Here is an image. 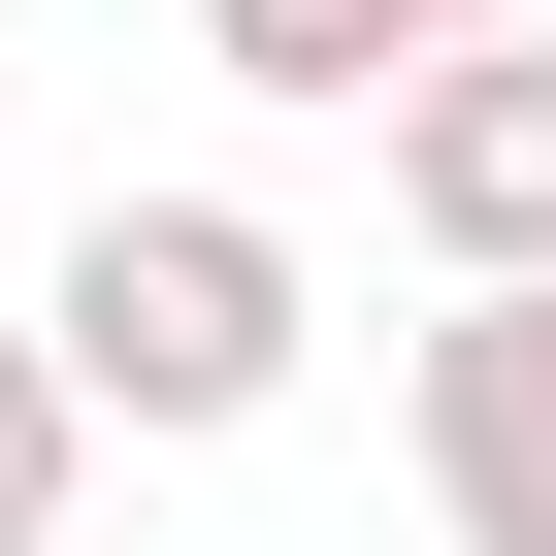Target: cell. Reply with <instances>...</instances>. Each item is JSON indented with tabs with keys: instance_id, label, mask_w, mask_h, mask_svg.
Segmentation results:
<instances>
[{
	"instance_id": "1",
	"label": "cell",
	"mask_w": 556,
	"mask_h": 556,
	"mask_svg": "<svg viewBox=\"0 0 556 556\" xmlns=\"http://www.w3.org/2000/svg\"><path fill=\"white\" fill-rule=\"evenodd\" d=\"M34 361H66V426H99V458H229V426H295L328 262L262 229V197H99V229L34 262Z\"/></svg>"
},
{
	"instance_id": "2",
	"label": "cell",
	"mask_w": 556,
	"mask_h": 556,
	"mask_svg": "<svg viewBox=\"0 0 556 556\" xmlns=\"http://www.w3.org/2000/svg\"><path fill=\"white\" fill-rule=\"evenodd\" d=\"M361 131H393V229L458 262V295H523V262H556V34H458V66H393Z\"/></svg>"
},
{
	"instance_id": "3",
	"label": "cell",
	"mask_w": 556,
	"mask_h": 556,
	"mask_svg": "<svg viewBox=\"0 0 556 556\" xmlns=\"http://www.w3.org/2000/svg\"><path fill=\"white\" fill-rule=\"evenodd\" d=\"M393 458H426L458 556H556V262H523V295H458V328L393 361Z\"/></svg>"
},
{
	"instance_id": "4",
	"label": "cell",
	"mask_w": 556,
	"mask_h": 556,
	"mask_svg": "<svg viewBox=\"0 0 556 556\" xmlns=\"http://www.w3.org/2000/svg\"><path fill=\"white\" fill-rule=\"evenodd\" d=\"M458 34H523V0H197V66H229V99H328V131H361L393 66H458Z\"/></svg>"
},
{
	"instance_id": "5",
	"label": "cell",
	"mask_w": 556,
	"mask_h": 556,
	"mask_svg": "<svg viewBox=\"0 0 556 556\" xmlns=\"http://www.w3.org/2000/svg\"><path fill=\"white\" fill-rule=\"evenodd\" d=\"M66 491H99V426H66V361L0 328V556H66Z\"/></svg>"
}]
</instances>
